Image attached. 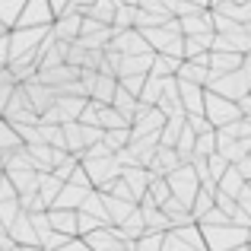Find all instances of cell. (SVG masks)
I'll return each mask as SVG.
<instances>
[{"mask_svg":"<svg viewBox=\"0 0 251 251\" xmlns=\"http://www.w3.org/2000/svg\"><path fill=\"white\" fill-rule=\"evenodd\" d=\"M248 251H251V248H248Z\"/></svg>","mask_w":251,"mask_h":251,"instance_id":"11a10c76","label":"cell"},{"mask_svg":"<svg viewBox=\"0 0 251 251\" xmlns=\"http://www.w3.org/2000/svg\"><path fill=\"white\" fill-rule=\"evenodd\" d=\"M80 169L86 172L92 191H99V194H105V191H108V184L118 181V175H121V169L115 166V159H111V156H108V159H83Z\"/></svg>","mask_w":251,"mask_h":251,"instance_id":"5b68a950","label":"cell"},{"mask_svg":"<svg viewBox=\"0 0 251 251\" xmlns=\"http://www.w3.org/2000/svg\"><path fill=\"white\" fill-rule=\"evenodd\" d=\"M242 188H245V181H242V175H239V172H235L232 166H229V169H226V175L216 181V191H220V194H226V197H232V201H235V194H239Z\"/></svg>","mask_w":251,"mask_h":251,"instance_id":"d6a6232c","label":"cell"},{"mask_svg":"<svg viewBox=\"0 0 251 251\" xmlns=\"http://www.w3.org/2000/svg\"><path fill=\"white\" fill-rule=\"evenodd\" d=\"M80 16H67V19H57V23H51V35L57 38V42L64 45H74L76 38H80Z\"/></svg>","mask_w":251,"mask_h":251,"instance_id":"ac0fdd59","label":"cell"},{"mask_svg":"<svg viewBox=\"0 0 251 251\" xmlns=\"http://www.w3.org/2000/svg\"><path fill=\"white\" fill-rule=\"evenodd\" d=\"M137 6L134 3H115V16H111V32H127L134 29Z\"/></svg>","mask_w":251,"mask_h":251,"instance_id":"f1b7e54d","label":"cell"},{"mask_svg":"<svg viewBox=\"0 0 251 251\" xmlns=\"http://www.w3.org/2000/svg\"><path fill=\"white\" fill-rule=\"evenodd\" d=\"M23 3L25 0H0V25H3L6 32L16 25L19 13H23Z\"/></svg>","mask_w":251,"mask_h":251,"instance_id":"836d02e7","label":"cell"},{"mask_svg":"<svg viewBox=\"0 0 251 251\" xmlns=\"http://www.w3.org/2000/svg\"><path fill=\"white\" fill-rule=\"evenodd\" d=\"M178 32L181 38H194V35H213V19H210V10H201L188 19H178Z\"/></svg>","mask_w":251,"mask_h":251,"instance_id":"30bf717a","label":"cell"},{"mask_svg":"<svg viewBox=\"0 0 251 251\" xmlns=\"http://www.w3.org/2000/svg\"><path fill=\"white\" fill-rule=\"evenodd\" d=\"M235 210H242L245 216H251V188H248V184L235 194Z\"/></svg>","mask_w":251,"mask_h":251,"instance_id":"ee69618b","label":"cell"},{"mask_svg":"<svg viewBox=\"0 0 251 251\" xmlns=\"http://www.w3.org/2000/svg\"><path fill=\"white\" fill-rule=\"evenodd\" d=\"M213 35H194V38H181V61H194V57L207 54Z\"/></svg>","mask_w":251,"mask_h":251,"instance_id":"603a6c76","label":"cell"},{"mask_svg":"<svg viewBox=\"0 0 251 251\" xmlns=\"http://www.w3.org/2000/svg\"><path fill=\"white\" fill-rule=\"evenodd\" d=\"M143 83H147V76H124V80H118V86H121L127 96H140V89H143Z\"/></svg>","mask_w":251,"mask_h":251,"instance_id":"b9f144b4","label":"cell"},{"mask_svg":"<svg viewBox=\"0 0 251 251\" xmlns=\"http://www.w3.org/2000/svg\"><path fill=\"white\" fill-rule=\"evenodd\" d=\"M13 251H23V248H13Z\"/></svg>","mask_w":251,"mask_h":251,"instance_id":"f5cc1de1","label":"cell"},{"mask_svg":"<svg viewBox=\"0 0 251 251\" xmlns=\"http://www.w3.org/2000/svg\"><path fill=\"white\" fill-rule=\"evenodd\" d=\"M108 51L121 57H137V54H153L143 42V35L137 29H127V32H111V42H108Z\"/></svg>","mask_w":251,"mask_h":251,"instance_id":"ba28073f","label":"cell"},{"mask_svg":"<svg viewBox=\"0 0 251 251\" xmlns=\"http://www.w3.org/2000/svg\"><path fill=\"white\" fill-rule=\"evenodd\" d=\"M16 89V83H13V76H10V70H0V111L6 108V102H10V92Z\"/></svg>","mask_w":251,"mask_h":251,"instance_id":"60d3db41","label":"cell"},{"mask_svg":"<svg viewBox=\"0 0 251 251\" xmlns=\"http://www.w3.org/2000/svg\"><path fill=\"white\" fill-rule=\"evenodd\" d=\"M235 251H248V245H245V248H235Z\"/></svg>","mask_w":251,"mask_h":251,"instance_id":"816d5d0a","label":"cell"},{"mask_svg":"<svg viewBox=\"0 0 251 251\" xmlns=\"http://www.w3.org/2000/svg\"><path fill=\"white\" fill-rule=\"evenodd\" d=\"M76 213H86V216H92V220L99 223V226H108V216H105V207H102V197L96 194V191H89V194H86V201L80 203V210H76Z\"/></svg>","mask_w":251,"mask_h":251,"instance_id":"83f0119b","label":"cell"},{"mask_svg":"<svg viewBox=\"0 0 251 251\" xmlns=\"http://www.w3.org/2000/svg\"><path fill=\"white\" fill-rule=\"evenodd\" d=\"M6 235H10V242L16 248H38V239H35V229H32V223H29V213H23V210H19V216L6 226Z\"/></svg>","mask_w":251,"mask_h":251,"instance_id":"9c48e42d","label":"cell"},{"mask_svg":"<svg viewBox=\"0 0 251 251\" xmlns=\"http://www.w3.org/2000/svg\"><path fill=\"white\" fill-rule=\"evenodd\" d=\"M16 216H19V203L16 201H3L0 203V223H3V226H10Z\"/></svg>","mask_w":251,"mask_h":251,"instance_id":"7bdbcfd3","label":"cell"},{"mask_svg":"<svg viewBox=\"0 0 251 251\" xmlns=\"http://www.w3.org/2000/svg\"><path fill=\"white\" fill-rule=\"evenodd\" d=\"M61 188H64V184L57 181L54 175H38V188H35V197L42 201V207H45V210H51V203H54V197L61 194Z\"/></svg>","mask_w":251,"mask_h":251,"instance_id":"7402d4cb","label":"cell"},{"mask_svg":"<svg viewBox=\"0 0 251 251\" xmlns=\"http://www.w3.org/2000/svg\"><path fill=\"white\" fill-rule=\"evenodd\" d=\"M67 184H74V188H83V191H92V184H89V178H86V172L76 166L74 169V175L67 178Z\"/></svg>","mask_w":251,"mask_h":251,"instance_id":"f6af8a7d","label":"cell"},{"mask_svg":"<svg viewBox=\"0 0 251 251\" xmlns=\"http://www.w3.org/2000/svg\"><path fill=\"white\" fill-rule=\"evenodd\" d=\"M232 169H235V172L242 175V181H245V184H251V159H248V156H245L242 162H235Z\"/></svg>","mask_w":251,"mask_h":251,"instance_id":"7dc6e473","label":"cell"},{"mask_svg":"<svg viewBox=\"0 0 251 251\" xmlns=\"http://www.w3.org/2000/svg\"><path fill=\"white\" fill-rule=\"evenodd\" d=\"M207 92H213V96L226 99V102H239V99H245L248 92H251V80L242 74V70H235V74H226V76L210 74Z\"/></svg>","mask_w":251,"mask_h":251,"instance_id":"7a4b0ae2","label":"cell"},{"mask_svg":"<svg viewBox=\"0 0 251 251\" xmlns=\"http://www.w3.org/2000/svg\"><path fill=\"white\" fill-rule=\"evenodd\" d=\"M51 23H54V19H51L48 0H25L23 13H19V19H16L13 29H51Z\"/></svg>","mask_w":251,"mask_h":251,"instance_id":"52a82bcc","label":"cell"},{"mask_svg":"<svg viewBox=\"0 0 251 251\" xmlns=\"http://www.w3.org/2000/svg\"><path fill=\"white\" fill-rule=\"evenodd\" d=\"M159 96H162V80H156V76H147V83H143V89H140V96H137V102H140V105H150V108H156Z\"/></svg>","mask_w":251,"mask_h":251,"instance_id":"d590c367","label":"cell"},{"mask_svg":"<svg viewBox=\"0 0 251 251\" xmlns=\"http://www.w3.org/2000/svg\"><path fill=\"white\" fill-rule=\"evenodd\" d=\"M6 54H10V38H6V32L0 35V64L6 67Z\"/></svg>","mask_w":251,"mask_h":251,"instance_id":"681fc988","label":"cell"},{"mask_svg":"<svg viewBox=\"0 0 251 251\" xmlns=\"http://www.w3.org/2000/svg\"><path fill=\"white\" fill-rule=\"evenodd\" d=\"M226 223H229V220H226V216H223V213H220V210H216V207H213V210H210V213H207V216H203V220H201V223H197V226H226Z\"/></svg>","mask_w":251,"mask_h":251,"instance_id":"bcb514c9","label":"cell"},{"mask_svg":"<svg viewBox=\"0 0 251 251\" xmlns=\"http://www.w3.org/2000/svg\"><path fill=\"white\" fill-rule=\"evenodd\" d=\"M159 251H207V248H203L201 229H197L194 223H188V226L169 229V232L162 235V248Z\"/></svg>","mask_w":251,"mask_h":251,"instance_id":"8992f818","label":"cell"},{"mask_svg":"<svg viewBox=\"0 0 251 251\" xmlns=\"http://www.w3.org/2000/svg\"><path fill=\"white\" fill-rule=\"evenodd\" d=\"M48 226L67 239H76V213L70 210H48Z\"/></svg>","mask_w":251,"mask_h":251,"instance_id":"e0dca14e","label":"cell"},{"mask_svg":"<svg viewBox=\"0 0 251 251\" xmlns=\"http://www.w3.org/2000/svg\"><path fill=\"white\" fill-rule=\"evenodd\" d=\"M19 111H32L29 108V96H25V86H16V89L10 92V102H6V108L0 111V118L3 121H10V118H16Z\"/></svg>","mask_w":251,"mask_h":251,"instance_id":"f546056e","label":"cell"},{"mask_svg":"<svg viewBox=\"0 0 251 251\" xmlns=\"http://www.w3.org/2000/svg\"><path fill=\"white\" fill-rule=\"evenodd\" d=\"M239 108H235V102H226V99L213 96V92L203 89V121L210 124V127H226V124L239 121Z\"/></svg>","mask_w":251,"mask_h":251,"instance_id":"277c9868","label":"cell"},{"mask_svg":"<svg viewBox=\"0 0 251 251\" xmlns=\"http://www.w3.org/2000/svg\"><path fill=\"white\" fill-rule=\"evenodd\" d=\"M207 70H210V74H216V76L235 74V70H242V54H232V51H210Z\"/></svg>","mask_w":251,"mask_h":251,"instance_id":"7c38bea8","label":"cell"},{"mask_svg":"<svg viewBox=\"0 0 251 251\" xmlns=\"http://www.w3.org/2000/svg\"><path fill=\"white\" fill-rule=\"evenodd\" d=\"M203 162H207V175H210V181H220V178L223 175H226V169H229V162L226 159H223V156L220 153H213V156H207V159H203Z\"/></svg>","mask_w":251,"mask_h":251,"instance_id":"f35d334b","label":"cell"},{"mask_svg":"<svg viewBox=\"0 0 251 251\" xmlns=\"http://www.w3.org/2000/svg\"><path fill=\"white\" fill-rule=\"evenodd\" d=\"M86 194H89V191L74 188V184H64L61 194H57L54 203H51V210H70V213H76V210H80V203L86 201Z\"/></svg>","mask_w":251,"mask_h":251,"instance_id":"9a60e30c","label":"cell"},{"mask_svg":"<svg viewBox=\"0 0 251 251\" xmlns=\"http://www.w3.org/2000/svg\"><path fill=\"white\" fill-rule=\"evenodd\" d=\"M115 232H118V239H121V242H130V245H134V242L140 239V235L147 232V229H143V220H140V213L134 210V213H130L127 220L121 223V226H115Z\"/></svg>","mask_w":251,"mask_h":251,"instance_id":"484cf974","label":"cell"},{"mask_svg":"<svg viewBox=\"0 0 251 251\" xmlns=\"http://www.w3.org/2000/svg\"><path fill=\"white\" fill-rule=\"evenodd\" d=\"M156 150H159V137H143V140H130L127 143V153L137 159V166H140V169H150V166H153Z\"/></svg>","mask_w":251,"mask_h":251,"instance_id":"4fadbf2b","label":"cell"},{"mask_svg":"<svg viewBox=\"0 0 251 251\" xmlns=\"http://www.w3.org/2000/svg\"><path fill=\"white\" fill-rule=\"evenodd\" d=\"M0 70H3V64H0Z\"/></svg>","mask_w":251,"mask_h":251,"instance_id":"db71d44e","label":"cell"},{"mask_svg":"<svg viewBox=\"0 0 251 251\" xmlns=\"http://www.w3.org/2000/svg\"><path fill=\"white\" fill-rule=\"evenodd\" d=\"M245 245H248V248H251V229H248V239H245Z\"/></svg>","mask_w":251,"mask_h":251,"instance_id":"f907efd6","label":"cell"},{"mask_svg":"<svg viewBox=\"0 0 251 251\" xmlns=\"http://www.w3.org/2000/svg\"><path fill=\"white\" fill-rule=\"evenodd\" d=\"M108 42H111V29H99V32H92V35H80L74 45L83 48V51H105Z\"/></svg>","mask_w":251,"mask_h":251,"instance_id":"4dcf8cb0","label":"cell"},{"mask_svg":"<svg viewBox=\"0 0 251 251\" xmlns=\"http://www.w3.org/2000/svg\"><path fill=\"white\" fill-rule=\"evenodd\" d=\"M181 130H184V115L166 118V124H162V130H159V147L172 150V147L178 143V137H181Z\"/></svg>","mask_w":251,"mask_h":251,"instance_id":"cb8c5ba5","label":"cell"},{"mask_svg":"<svg viewBox=\"0 0 251 251\" xmlns=\"http://www.w3.org/2000/svg\"><path fill=\"white\" fill-rule=\"evenodd\" d=\"M197 229H201L207 251H235V248H245V239H248V229H239L232 223H226V226H197Z\"/></svg>","mask_w":251,"mask_h":251,"instance_id":"6da1fadb","label":"cell"},{"mask_svg":"<svg viewBox=\"0 0 251 251\" xmlns=\"http://www.w3.org/2000/svg\"><path fill=\"white\" fill-rule=\"evenodd\" d=\"M25 96H29V108L35 111L38 118H42L45 111H51V108H54V102H57L54 89H45V86H38L35 80L25 83Z\"/></svg>","mask_w":251,"mask_h":251,"instance_id":"8fae6325","label":"cell"},{"mask_svg":"<svg viewBox=\"0 0 251 251\" xmlns=\"http://www.w3.org/2000/svg\"><path fill=\"white\" fill-rule=\"evenodd\" d=\"M175 80H178V83H188V86H201V89H207L210 70H207V67H197V64H191V61H181Z\"/></svg>","mask_w":251,"mask_h":251,"instance_id":"d6986e66","label":"cell"},{"mask_svg":"<svg viewBox=\"0 0 251 251\" xmlns=\"http://www.w3.org/2000/svg\"><path fill=\"white\" fill-rule=\"evenodd\" d=\"M96 124H99V130H121V127H130V124L124 121V118L118 115L115 108H108V105H102V108H99Z\"/></svg>","mask_w":251,"mask_h":251,"instance_id":"1f68e13d","label":"cell"},{"mask_svg":"<svg viewBox=\"0 0 251 251\" xmlns=\"http://www.w3.org/2000/svg\"><path fill=\"white\" fill-rule=\"evenodd\" d=\"M118 178L127 184V191L134 194V201H140V197L147 194V184H150V178H153V175H150L147 169H121V175H118Z\"/></svg>","mask_w":251,"mask_h":251,"instance_id":"2e32d148","label":"cell"},{"mask_svg":"<svg viewBox=\"0 0 251 251\" xmlns=\"http://www.w3.org/2000/svg\"><path fill=\"white\" fill-rule=\"evenodd\" d=\"M13 150H23V143H19V137L13 134L10 124L0 121V159H3L6 153H13Z\"/></svg>","mask_w":251,"mask_h":251,"instance_id":"74e56055","label":"cell"},{"mask_svg":"<svg viewBox=\"0 0 251 251\" xmlns=\"http://www.w3.org/2000/svg\"><path fill=\"white\" fill-rule=\"evenodd\" d=\"M76 166H80V159H76V156H64V162H61V166H57L54 172H51V175H54L61 184H67V178L74 175V169H76Z\"/></svg>","mask_w":251,"mask_h":251,"instance_id":"ab89813d","label":"cell"},{"mask_svg":"<svg viewBox=\"0 0 251 251\" xmlns=\"http://www.w3.org/2000/svg\"><path fill=\"white\" fill-rule=\"evenodd\" d=\"M150 67H153V54L121 57V64H118V80H124V76H147Z\"/></svg>","mask_w":251,"mask_h":251,"instance_id":"5bb4252c","label":"cell"},{"mask_svg":"<svg viewBox=\"0 0 251 251\" xmlns=\"http://www.w3.org/2000/svg\"><path fill=\"white\" fill-rule=\"evenodd\" d=\"M166 184H169V197H175L178 203H184V207L191 210L197 191H201V184H197L191 166H178L175 172H169V175H166Z\"/></svg>","mask_w":251,"mask_h":251,"instance_id":"3957f363","label":"cell"},{"mask_svg":"<svg viewBox=\"0 0 251 251\" xmlns=\"http://www.w3.org/2000/svg\"><path fill=\"white\" fill-rule=\"evenodd\" d=\"M108 108H115L118 115H121L124 121L130 124V121H134V111H137V99H134V96H127V92H124L121 86H118L115 96H111V105H108Z\"/></svg>","mask_w":251,"mask_h":251,"instance_id":"4316f807","label":"cell"},{"mask_svg":"<svg viewBox=\"0 0 251 251\" xmlns=\"http://www.w3.org/2000/svg\"><path fill=\"white\" fill-rule=\"evenodd\" d=\"M210 210H213V194H207V191H197L194 203H191V210H188V213H191V223L197 226V223H201L203 216L210 213Z\"/></svg>","mask_w":251,"mask_h":251,"instance_id":"e575fe53","label":"cell"},{"mask_svg":"<svg viewBox=\"0 0 251 251\" xmlns=\"http://www.w3.org/2000/svg\"><path fill=\"white\" fill-rule=\"evenodd\" d=\"M115 89H118V80H115V76H102V74H99L96 83H92V89H89V102H96V105H111Z\"/></svg>","mask_w":251,"mask_h":251,"instance_id":"44dd1931","label":"cell"},{"mask_svg":"<svg viewBox=\"0 0 251 251\" xmlns=\"http://www.w3.org/2000/svg\"><path fill=\"white\" fill-rule=\"evenodd\" d=\"M181 61L178 57H169V54H153V67H150L147 76H156V80H169V76L178 74Z\"/></svg>","mask_w":251,"mask_h":251,"instance_id":"d4e9b609","label":"cell"},{"mask_svg":"<svg viewBox=\"0 0 251 251\" xmlns=\"http://www.w3.org/2000/svg\"><path fill=\"white\" fill-rule=\"evenodd\" d=\"M150 175H153V172H150ZM147 197L156 203V207H162V203L169 201V184H166V178H159V175L150 178V184H147Z\"/></svg>","mask_w":251,"mask_h":251,"instance_id":"8d00e7d4","label":"cell"},{"mask_svg":"<svg viewBox=\"0 0 251 251\" xmlns=\"http://www.w3.org/2000/svg\"><path fill=\"white\" fill-rule=\"evenodd\" d=\"M3 201H16V191H13V184L6 178H0V203Z\"/></svg>","mask_w":251,"mask_h":251,"instance_id":"c3c4849f","label":"cell"},{"mask_svg":"<svg viewBox=\"0 0 251 251\" xmlns=\"http://www.w3.org/2000/svg\"><path fill=\"white\" fill-rule=\"evenodd\" d=\"M6 181L13 184V191H16V197H29V194H35V188H38V172H10V175H3Z\"/></svg>","mask_w":251,"mask_h":251,"instance_id":"ffe728a7","label":"cell"}]
</instances>
